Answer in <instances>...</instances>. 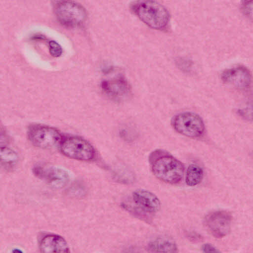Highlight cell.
Segmentation results:
<instances>
[{
  "mask_svg": "<svg viewBox=\"0 0 253 253\" xmlns=\"http://www.w3.org/2000/svg\"><path fill=\"white\" fill-rule=\"evenodd\" d=\"M149 159L153 174L160 180L174 184L182 179L183 164L168 153L157 150L151 154Z\"/></svg>",
  "mask_w": 253,
  "mask_h": 253,
  "instance_id": "6da1fadb",
  "label": "cell"
},
{
  "mask_svg": "<svg viewBox=\"0 0 253 253\" xmlns=\"http://www.w3.org/2000/svg\"><path fill=\"white\" fill-rule=\"evenodd\" d=\"M242 10L244 14L253 21V0L244 1L242 3Z\"/></svg>",
  "mask_w": 253,
  "mask_h": 253,
  "instance_id": "2e32d148",
  "label": "cell"
},
{
  "mask_svg": "<svg viewBox=\"0 0 253 253\" xmlns=\"http://www.w3.org/2000/svg\"><path fill=\"white\" fill-rule=\"evenodd\" d=\"M102 88L106 94L116 100L124 99L129 91L127 83L121 77L103 81Z\"/></svg>",
  "mask_w": 253,
  "mask_h": 253,
  "instance_id": "7c38bea8",
  "label": "cell"
},
{
  "mask_svg": "<svg viewBox=\"0 0 253 253\" xmlns=\"http://www.w3.org/2000/svg\"><path fill=\"white\" fill-rule=\"evenodd\" d=\"M132 9L138 18L149 27L161 30L168 25L170 15L162 4L153 0H143L133 4Z\"/></svg>",
  "mask_w": 253,
  "mask_h": 253,
  "instance_id": "7a4b0ae2",
  "label": "cell"
},
{
  "mask_svg": "<svg viewBox=\"0 0 253 253\" xmlns=\"http://www.w3.org/2000/svg\"><path fill=\"white\" fill-rule=\"evenodd\" d=\"M205 222L207 228L211 234L216 238H222L229 233L232 217L227 211H216L209 214Z\"/></svg>",
  "mask_w": 253,
  "mask_h": 253,
  "instance_id": "ba28073f",
  "label": "cell"
},
{
  "mask_svg": "<svg viewBox=\"0 0 253 253\" xmlns=\"http://www.w3.org/2000/svg\"><path fill=\"white\" fill-rule=\"evenodd\" d=\"M55 12L58 21L69 28L81 26L86 18L85 9L81 5L73 1L59 2L55 5Z\"/></svg>",
  "mask_w": 253,
  "mask_h": 253,
  "instance_id": "8992f818",
  "label": "cell"
},
{
  "mask_svg": "<svg viewBox=\"0 0 253 253\" xmlns=\"http://www.w3.org/2000/svg\"><path fill=\"white\" fill-rule=\"evenodd\" d=\"M0 160L2 165L12 166L18 160L17 154L12 149L5 146H0Z\"/></svg>",
  "mask_w": 253,
  "mask_h": 253,
  "instance_id": "9a60e30c",
  "label": "cell"
},
{
  "mask_svg": "<svg viewBox=\"0 0 253 253\" xmlns=\"http://www.w3.org/2000/svg\"><path fill=\"white\" fill-rule=\"evenodd\" d=\"M202 250L203 253H221L216 248L210 244L203 245Z\"/></svg>",
  "mask_w": 253,
  "mask_h": 253,
  "instance_id": "ac0fdd59",
  "label": "cell"
},
{
  "mask_svg": "<svg viewBox=\"0 0 253 253\" xmlns=\"http://www.w3.org/2000/svg\"><path fill=\"white\" fill-rule=\"evenodd\" d=\"M146 249L149 253H177L176 243L169 239L158 238L150 241Z\"/></svg>",
  "mask_w": 253,
  "mask_h": 253,
  "instance_id": "4fadbf2b",
  "label": "cell"
},
{
  "mask_svg": "<svg viewBox=\"0 0 253 253\" xmlns=\"http://www.w3.org/2000/svg\"><path fill=\"white\" fill-rule=\"evenodd\" d=\"M134 203L139 209L146 213L157 212L161 206L158 198L153 193L143 189H138L132 193Z\"/></svg>",
  "mask_w": 253,
  "mask_h": 253,
  "instance_id": "30bf717a",
  "label": "cell"
},
{
  "mask_svg": "<svg viewBox=\"0 0 253 253\" xmlns=\"http://www.w3.org/2000/svg\"><path fill=\"white\" fill-rule=\"evenodd\" d=\"M27 135L33 145L46 149L59 146L63 138L57 129L42 125L31 126L28 129Z\"/></svg>",
  "mask_w": 253,
  "mask_h": 253,
  "instance_id": "5b68a950",
  "label": "cell"
},
{
  "mask_svg": "<svg viewBox=\"0 0 253 253\" xmlns=\"http://www.w3.org/2000/svg\"><path fill=\"white\" fill-rule=\"evenodd\" d=\"M123 253H141V252L137 247L130 246L126 248L124 250Z\"/></svg>",
  "mask_w": 253,
  "mask_h": 253,
  "instance_id": "d6986e66",
  "label": "cell"
},
{
  "mask_svg": "<svg viewBox=\"0 0 253 253\" xmlns=\"http://www.w3.org/2000/svg\"><path fill=\"white\" fill-rule=\"evenodd\" d=\"M33 171L35 176L55 188L64 187L71 178L68 170L57 166L38 165L33 168Z\"/></svg>",
  "mask_w": 253,
  "mask_h": 253,
  "instance_id": "52a82bcc",
  "label": "cell"
},
{
  "mask_svg": "<svg viewBox=\"0 0 253 253\" xmlns=\"http://www.w3.org/2000/svg\"><path fill=\"white\" fill-rule=\"evenodd\" d=\"M171 125L178 133L191 138H198L203 135L205 127L202 118L197 114L185 112L175 115Z\"/></svg>",
  "mask_w": 253,
  "mask_h": 253,
  "instance_id": "277c9868",
  "label": "cell"
},
{
  "mask_svg": "<svg viewBox=\"0 0 253 253\" xmlns=\"http://www.w3.org/2000/svg\"><path fill=\"white\" fill-rule=\"evenodd\" d=\"M39 248L41 253H70L65 240L54 234L44 236L40 241Z\"/></svg>",
  "mask_w": 253,
  "mask_h": 253,
  "instance_id": "8fae6325",
  "label": "cell"
},
{
  "mask_svg": "<svg viewBox=\"0 0 253 253\" xmlns=\"http://www.w3.org/2000/svg\"><path fill=\"white\" fill-rule=\"evenodd\" d=\"M50 52L55 56H59L61 53V49L57 43L54 42H50L49 43Z\"/></svg>",
  "mask_w": 253,
  "mask_h": 253,
  "instance_id": "e0dca14e",
  "label": "cell"
},
{
  "mask_svg": "<svg viewBox=\"0 0 253 253\" xmlns=\"http://www.w3.org/2000/svg\"><path fill=\"white\" fill-rule=\"evenodd\" d=\"M59 148L64 156L77 160L89 161L94 159L96 156L92 145L81 137L69 136L63 138Z\"/></svg>",
  "mask_w": 253,
  "mask_h": 253,
  "instance_id": "3957f363",
  "label": "cell"
},
{
  "mask_svg": "<svg viewBox=\"0 0 253 253\" xmlns=\"http://www.w3.org/2000/svg\"><path fill=\"white\" fill-rule=\"evenodd\" d=\"M203 169L199 166L191 164L187 170L185 182L189 186H194L200 183L203 177Z\"/></svg>",
  "mask_w": 253,
  "mask_h": 253,
  "instance_id": "5bb4252c",
  "label": "cell"
},
{
  "mask_svg": "<svg viewBox=\"0 0 253 253\" xmlns=\"http://www.w3.org/2000/svg\"><path fill=\"white\" fill-rule=\"evenodd\" d=\"M12 253H23V252L18 249H14L12 250Z\"/></svg>",
  "mask_w": 253,
  "mask_h": 253,
  "instance_id": "ffe728a7",
  "label": "cell"
},
{
  "mask_svg": "<svg viewBox=\"0 0 253 253\" xmlns=\"http://www.w3.org/2000/svg\"><path fill=\"white\" fill-rule=\"evenodd\" d=\"M224 83L238 89L248 88L251 82V76L245 67L238 66L226 70L222 75Z\"/></svg>",
  "mask_w": 253,
  "mask_h": 253,
  "instance_id": "9c48e42d",
  "label": "cell"
}]
</instances>
